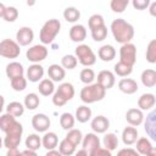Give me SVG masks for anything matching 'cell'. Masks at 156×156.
<instances>
[{
    "mask_svg": "<svg viewBox=\"0 0 156 156\" xmlns=\"http://www.w3.org/2000/svg\"><path fill=\"white\" fill-rule=\"evenodd\" d=\"M111 32L117 43L127 44L130 43V40L134 37V28L133 26L127 22L123 18H116L111 23Z\"/></svg>",
    "mask_w": 156,
    "mask_h": 156,
    "instance_id": "6da1fadb",
    "label": "cell"
},
{
    "mask_svg": "<svg viewBox=\"0 0 156 156\" xmlns=\"http://www.w3.org/2000/svg\"><path fill=\"white\" fill-rule=\"evenodd\" d=\"M106 95V89L102 88L99 83H93L85 85L80 90V100L84 104H94L96 101H101Z\"/></svg>",
    "mask_w": 156,
    "mask_h": 156,
    "instance_id": "7a4b0ae2",
    "label": "cell"
},
{
    "mask_svg": "<svg viewBox=\"0 0 156 156\" xmlns=\"http://www.w3.org/2000/svg\"><path fill=\"white\" fill-rule=\"evenodd\" d=\"M60 29H61V23L58 20H56V18L48 20L43 24V27L40 29V34H39V39L43 43V45L51 44L54 41V39L56 38V35L60 33Z\"/></svg>",
    "mask_w": 156,
    "mask_h": 156,
    "instance_id": "3957f363",
    "label": "cell"
},
{
    "mask_svg": "<svg viewBox=\"0 0 156 156\" xmlns=\"http://www.w3.org/2000/svg\"><path fill=\"white\" fill-rule=\"evenodd\" d=\"M74 96V88L71 83L66 82L58 85V88L55 90L54 95H52V104L57 107L66 105L69 100H72V98Z\"/></svg>",
    "mask_w": 156,
    "mask_h": 156,
    "instance_id": "277c9868",
    "label": "cell"
},
{
    "mask_svg": "<svg viewBox=\"0 0 156 156\" xmlns=\"http://www.w3.org/2000/svg\"><path fill=\"white\" fill-rule=\"evenodd\" d=\"M22 133H23V127L20 122H17L7 133H5L4 136V146L10 150V149H17V146L21 143L22 139Z\"/></svg>",
    "mask_w": 156,
    "mask_h": 156,
    "instance_id": "5b68a950",
    "label": "cell"
},
{
    "mask_svg": "<svg viewBox=\"0 0 156 156\" xmlns=\"http://www.w3.org/2000/svg\"><path fill=\"white\" fill-rule=\"evenodd\" d=\"M76 57L78 58L79 63L85 67H90L96 62V56L94 51L87 44H80L76 48Z\"/></svg>",
    "mask_w": 156,
    "mask_h": 156,
    "instance_id": "8992f818",
    "label": "cell"
},
{
    "mask_svg": "<svg viewBox=\"0 0 156 156\" xmlns=\"http://www.w3.org/2000/svg\"><path fill=\"white\" fill-rule=\"evenodd\" d=\"M21 54V49L17 41L12 39H2L0 41V55L5 58H16Z\"/></svg>",
    "mask_w": 156,
    "mask_h": 156,
    "instance_id": "52a82bcc",
    "label": "cell"
},
{
    "mask_svg": "<svg viewBox=\"0 0 156 156\" xmlns=\"http://www.w3.org/2000/svg\"><path fill=\"white\" fill-rule=\"evenodd\" d=\"M119 61L129 65V66H134L136 62V48L134 44L132 43H127L123 44L119 49Z\"/></svg>",
    "mask_w": 156,
    "mask_h": 156,
    "instance_id": "ba28073f",
    "label": "cell"
},
{
    "mask_svg": "<svg viewBox=\"0 0 156 156\" xmlns=\"http://www.w3.org/2000/svg\"><path fill=\"white\" fill-rule=\"evenodd\" d=\"M48 49L45 45L43 44H37V45H33L30 46L27 52H26V56H27V60L33 62V63H39L41 61H44L48 56Z\"/></svg>",
    "mask_w": 156,
    "mask_h": 156,
    "instance_id": "9c48e42d",
    "label": "cell"
},
{
    "mask_svg": "<svg viewBox=\"0 0 156 156\" xmlns=\"http://www.w3.org/2000/svg\"><path fill=\"white\" fill-rule=\"evenodd\" d=\"M51 122L45 113H35L32 117V127L39 133H46Z\"/></svg>",
    "mask_w": 156,
    "mask_h": 156,
    "instance_id": "30bf717a",
    "label": "cell"
},
{
    "mask_svg": "<svg viewBox=\"0 0 156 156\" xmlns=\"http://www.w3.org/2000/svg\"><path fill=\"white\" fill-rule=\"evenodd\" d=\"M144 129L147 134V136L156 141V108H154L151 112L147 113L144 121Z\"/></svg>",
    "mask_w": 156,
    "mask_h": 156,
    "instance_id": "8fae6325",
    "label": "cell"
},
{
    "mask_svg": "<svg viewBox=\"0 0 156 156\" xmlns=\"http://www.w3.org/2000/svg\"><path fill=\"white\" fill-rule=\"evenodd\" d=\"M34 39V32L30 27H21L16 33V41L20 46L29 45Z\"/></svg>",
    "mask_w": 156,
    "mask_h": 156,
    "instance_id": "7c38bea8",
    "label": "cell"
},
{
    "mask_svg": "<svg viewBox=\"0 0 156 156\" xmlns=\"http://www.w3.org/2000/svg\"><path fill=\"white\" fill-rule=\"evenodd\" d=\"M82 146H83L84 150L88 151V154H90V152L98 150L99 147H101L100 146V139H99L98 134H95V133L85 134L84 138H83V141H82Z\"/></svg>",
    "mask_w": 156,
    "mask_h": 156,
    "instance_id": "4fadbf2b",
    "label": "cell"
},
{
    "mask_svg": "<svg viewBox=\"0 0 156 156\" xmlns=\"http://www.w3.org/2000/svg\"><path fill=\"white\" fill-rule=\"evenodd\" d=\"M90 127H91V129L94 130L95 134H101V133H105L110 128V121L105 116L99 115V116H96L91 119Z\"/></svg>",
    "mask_w": 156,
    "mask_h": 156,
    "instance_id": "5bb4252c",
    "label": "cell"
},
{
    "mask_svg": "<svg viewBox=\"0 0 156 156\" xmlns=\"http://www.w3.org/2000/svg\"><path fill=\"white\" fill-rule=\"evenodd\" d=\"M98 82L96 83H99L102 88H105L106 90L107 89H111L113 85H115V82H116V79H115V74L111 72V71H108V69H104V71H100L99 73H98Z\"/></svg>",
    "mask_w": 156,
    "mask_h": 156,
    "instance_id": "9a60e30c",
    "label": "cell"
},
{
    "mask_svg": "<svg viewBox=\"0 0 156 156\" xmlns=\"http://www.w3.org/2000/svg\"><path fill=\"white\" fill-rule=\"evenodd\" d=\"M144 113L140 108H135V107H132L129 108L127 112H126V119L127 122L133 126V127H138L140 126L143 122H144Z\"/></svg>",
    "mask_w": 156,
    "mask_h": 156,
    "instance_id": "2e32d148",
    "label": "cell"
},
{
    "mask_svg": "<svg viewBox=\"0 0 156 156\" xmlns=\"http://www.w3.org/2000/svg\"><path fill=\"white\" fill-rule=\"evenodd\" d=\"M43 76H44V67L39 63H33L27 69V79L29 82L35 83L43 80Z\"/></svg>",
    "mask_w": 156,
    "mask_h": 156,
    "instance_id": "e0dca14e",
    "label": "cell"
},
{
    "mask_svg": "<svg viewBox=\"0 0 156 156\" xmlns=\"http://www.w3.org/2000/svg\"><path fill=\"white\" fill-rule=\"evenodd\" d=\"M118 89L122 93L127 94V95H132V94L136 93L139 88H138V83L134 79H132V78H123V79H121L118 82Z\"/></svg>",
    "mask_w": 156,
    "mask_h": 156,
    "instance_id": "ac0fdd59",
    "label": "cell"
},
{
    "mask_svg": "<svg viewBox=\"0 0 156 156\" xmlns=\"http://www.w3.org/2000/svg\"><path fill=\"white\" fill-rule=\"evenodd\" d=\"M0 17L6 22H15L18 17V10L13 6H5L0 2Z\"/></svg>",
    "mask_w": 156,
    "mask_h": 156,
    "instance_id": "d6986e66",
    "label": "cell"
},
{
    "mask_svg": "<svg viewBox=\"0 0 156 156\" xmlns=\"http://www.w3.org/2000/svg\"><path fill=\"white\" fill-rule=\"evenodd\" d=\"M87 38V29L83 24H74L69 29V39L74 43H82Z\"/></svg>",
    "mask_w": 156,
    "mask_h": 156,
    "instance_id": "ffe728a7",
    "label": "cell"
},
{
    "mask_svg": "<svg viewBox=\"0 0 156 156\" xmlns=\"http://www.w3.org/2000/svg\"><path fill=\"white\" fill-rule=\"evenodd\" d=\"M48 76L52 82H62L65 76H66V71L62 66L60 65H50L48 68Z\"/></svg>",
    "mask_w": 156,
    "mask_h": 156,
    "instance_id": "44dd1931",
    "label": "cell"
},
{
    "mask_svg": "<svg viewBox=\"0 0 156 156\" xmlns=\"http://www.w3.org/2000/svg\"><path fill=\"white\" fill-rule=\"evenodd\" d=\"M23 73H24V69H23L22 63L16 62V61L7 63V66H6V76L9 77L10 80H12V79H15L17 77H22Z\"/></svg>",
    "mask_w": 156,
    "mask_h": 156,
    "instance_id": "7402d4cb",
    "label": "cell"
},
{
    "mask_svg": "<svg viewBox=\"0 0 156 156\" xmlns=\"http://www.w3.org/2000/svg\"><path fill=\"white\" fill-rule=\"evenodd\" d=\"M156 104V96L151 93H145L143 95H140V98L138 99V107L144 111V110H150L155 106Z\"/></svg>",
    "mask_w": 156,
    "mask_h": 156,
    "instance_id": "603a6c76",
    "label": "cell"
},
{
    "mask_svg": "<svg viewBox=\"0 0 156 156\" xmlns=\"http://www.w3.org/2000/svg\"><path fill=\"white\" fill-rule=\"evenodd\" d=\"M136 139H138V130L135 127L129 126L123 129L122 141L124 143V145H133L134 143H136Z\"/></svg>",
    "mask_w": 156,
    "mask_h": 156,
    "instance_id": "cb8c5ba5",
    "label": "cell"
},
{
    "mask_svg": "<svg viewBox=\"0 0 156 156\" xmlns=\"http://www.w3.org/2000/svg\"><path fill=\"white\" fill-rule=\"evenodd\" d=\"M41 143H43V147H45L48 151L49 150H55L56 146L58 145V138H57L56 133L46 132L41 138Z\"/></svg>",
    "mask_w": 156,
    "mask_h": 156,
    "instance_id": "d4e9b609",
    "label": "cell"
},
{
    "mask_svg": "<svg viewBox=\"0 0 156 156\" xmlns=\"http://www.w3.org/2000/svg\"><path fill=\"white\" fill-rule=\"evenodd\" d=\"M98 55H99V57H100L104 62H110V61H112V60L115 58V56H116V49H115L112 45L106 44V45H102V46L99 49Z\"/></svg>",
    "mask_w": 156,
    "mask_h": 156,
    "instance_id": "484cf974",
    "label": "cell"
},
{
    "mask_svg": "<svg viewBox=\"0 0 156 156\" xmlns=\"http://www.w3.org/2000/svg\"><path fill=\"white\" fill-rule=\"evenodd\" d=\"M140 79H141V83L144 87L146 88H152L156 85V71L155 69H151V68H147L145 71H143L141 76H140Z\"/></svg>",
    "mask_w": 156,
    "mask_h": 156,
    "instance_id": "4316f807",
    "label": "cell"
},
{
    "mask_svg": "<svg viewBox=\"0 0 156 156\" xmlns=\"http://www.w3.org/2000/svg\"><path fill=\"white\" fill-rule=\"evenodd\" d=\"M38 90L43 96H49V95L54 94L55 93L54 82L50 78H44L43 80H40L39 85H38Z\"/></svg>",
    "mask_w": 156,
    "mask_h": 156,
    "instance_id": "83f0119b",
    "label": "cell"
},
{
    "mask_svg": "<svg viewBox=\"0 0 156 156\" xmlns=\"http://www.w3.org/2000/svg\"><path fill=\"white\" fill-rule=\"evenodd\" d=\"M16 123H17L16 117L12 116V115H10V113H7V112L4 113V115H1V117H0V129L4 133H7Z\"/></svg>",
    "mask_w": 156,
    "mask_h": 156,
    "instance_id": "f1b7e54d",
    "label": "cell"
},
{
    "mask_svg": "<svg viewBox=\"0 0 156 156\" xmlns=\"http://www.w3.org/2000/svg\"><path fill=\"white\" fill-rule=\"evenodd\" d=\"M76 119L80 123H85L91 118V110L87 105H82L76 110Z\"/></svg>",
    "mask_w": 156,
    "mask_h": 156,
    "instance_id": "f546056e",
    "label": "cell"
},
{
    "mask_svg": "<svg viewBox=\"0 0 156 156\" xmlns=\"http://www.w3.org/2000/svg\"><path fill=\"white\" fill-rule=\"evenodd\" d=\"M43 146V143H41V138L33 133V134H29L26 139V147L28 150H33V151H37L39 147Z\"/></svg>",
    "mask_w": 156,
    "mask_h": 156,
    "instance_id": "4dcf8cb0",
    "label": "cell"
},
{
    "mask_svg": "<svg viewBox=\"0 0 156 156\" xmlns=\"http://www.w3.org/2000/svg\"><path fill=\"white\" fill-rule=\"evenodd\" d=\"M74 121H76V117L69 113V112H63L60 117V126L65 129V130H71L73 129L74 127Z\"/></svg>",
    "mask_w": 156,
    "mask_h": 156,
    "instance_id": "1f68e13d",
    "label": "cell"
},
{
    "mask_svg": "<svg viewBox=\"0 0 156 156\" xmlns=\"http://www.w3.org/2000/svg\"><path fill=\"white\" fill-rule=\"evenodd\" d=\"M58 151L63 155V156H71L76 152V145L72 144L68 139H62L58 144Z\"/></svg>",
    "mask_w": 156,
    "mask_h": 156,
    "instance_id": "d6a6232c",
    "label": "cell"
},
{
    "mask_svg": "<svg viewBox=\"0 0 156 156\" xmlns=\"http://www.w3.org/2000/svg\"><path fill=\"white\" fill-rule=\"evenodd\" d=\"M40 104V99L38 96V94L35 93H29L24 96V101H23V105L28 110H35Z\"/></svg>",
    "mask_w": 156,
    "mask_h": 156,
    "instance_id": "836d02e7",
    "label": "cell"
},
{
    "mask_svg": "<svg viewBox=\"0 0 156 156\" xmlns=\"http://www.w3.org/2000/svg\"><path fill=\"white\" fill-rule=\"evenodd\" d=\"M102 143H104L105 149H107V150H110V151H113V150H116L117 146H118V138L116 136L115 133H107V134L104 135Z\"/></svg>",
    "mask_w": 156,
    "mask_h": 156,
    "instance_id": "e575fe53",
    "label": "cell"
},
{
    "mask_svg": "<svg viewBox=\"0 0 156 156\" xmlns=\"http://www.w3.org/2000/svg\"><path fill=\"white\" fill-rule=\"evenodd\" d=\"M24 108L26 107H24L23 104L18 102V101H12V102H10L7 105L6 111H7V113H10V115H12L15 117H20V116H22L24 113Z\"/></svg>",
    "mask_w": 156,
    "mask_h": 156,
    "instance_id": "d590c367",
    "label": "cell"
},
{
    "mask_svg": "<svg viewBox=\"0 0 156 156\" xmlns=\"http://www.w3.org/2000/svg\"><path fill=\"white\" fill-rule=\"evenodd\" d=\"M80 17V12L78 9L73 7V6H69V7H66L65 11H63V18L69 22V23H74L79 20Z\"/></svg>",
    "mask_w": 156,
    "mask_h": 156,
    "instance_id": "8d00e7d4",
    "label": "cell"
},
{
    "mask_svg": "<svg viewBox=\"0 0 156 156\" xmlns=\"http://www.w3.org/2000/svg\"><path fill=\"white\" fill-rule=\"evenodd\" d=\"M151 147H152V145L147 138L143 136L136 140V151L140 155H147V152L151 150Z\"/></svg>",
    "mask_w": 156,
    "mask_h": 156,
    "instance_id": "74e56055",
    "label": "cell"
},
{
    "mask_svg": "<svg viewBox=\"0 0 156 156\" xmlns=\"http://www.w3.org/2000/svg\"><path fill=\"white\" fill-rule=\"evenodd\" d=\"M113 71H115V73H116L117 76H119V77H127V76H129V74L133 72V67L119 61V62H117V63L115 65Z\"/></svg>",
    "mask_w": 156,
    "mask_h": 156,
    "instance_id": "f35d334b",
    "label": "cell"
},
{
    "mask_svg": "<svg viewBox=\"0 0 156 156\" xmlns=\"http://www.w3.org/2000/svg\"><path fill=\"white\" fill-rule=\"evenodd\" d=\"M66 139H68L72 144H74L76 146L77 145H79L82 141H83V134H82V132L79 130V129H76V128H73V129H71V130H68L67 132V134H66V136H65Z\"/></svg>",
    "mask_w": 156,
    "mask_h": 156,
    "instance_id": "ab89813d",
    "label": "cell"
},
{
    "mask_svg": "<svg viewBox=\"0 0 156 156\" xmlns=\"http://www.w3.org/2000/svg\"><path fill=\"white\" fill-rule=\"evenodd\" d=\"M146 61L149 63H156V39L149 41L146 48Z\"/></svg>",
    "mask_w": 156,
    "mask_h": 156,
    "instance_id": "60d3db41",
    "label": "cell"
},
{
    "mask_svg": "<svg viewBox=\"0 0 156 156\" xmlns=\"http://www.w3.org/2000/svg\"><path fill=\"white\" fill-rule=\"evenodd\" d=\"M79 78H80V80H82L84 84L89 85V84H93V82H94V79H95L96 77H95V72H94L91 68H84V69L80 71Z\"/></svg>",
    "mask_w": 156,
    "mask_h": 156,
    "instance_id": "b9f144b4",
    "label": "cell"
},
{
    "mask_svg": "<svg viewBox=\"0 0 156 156\" xmlns=\"http://www.w3.org/2000/svg\"><path fill=\"white\" fill-rule=\"evenodd\" d=\"M90 32H91V38L95 41H102L107 37V27L105 24L101 26V27H98V28H95V29H93Z\"/></svg>",
    "mask_w": 156,
    "mask_h": 156,
    "instance_id": "7bdbcfd3",
    "label": "cell"
},
{
    "mask_svg": "<svg viewBox=\"0 0 156 156\" xmlns=\"http://www.w3.org/2000/svg\"><path fill=\"white\" fill-rule=\"evenodd\" d=\"M78 63V58L74 56V55H65L62 58H61V66L66 69H73L76 68Z\"/></svg>",
    "mask_w": 156,
    "mask_h": 156,
    "instance_id": "ee69618b",
    "label": "cell"
},
{
    "mask_svg": "<svg viewBox=\"0 0 156 156\" xmlns=\"http://www.w3.org/2000/svg\"><path fill=\"white\" fill-rule=\"evenodd\" d=\"M128 5H129V0H112L110 2L111 10L116 13H122Z\"/></svg>",
    "mask_w": 156,
    "mask_h": 156,
    "instance_id": "f6af8a7d",
    "label": "cell"
},
{
    "mask_svg": "<svg viewBox=\"0 0 156 156\" xmlns=\"http://www.w3.org/2000/svg\"><path fill=\"white\" fill-rule=\"evenodd\" d=\"M88 24H89V29H90V30H93V29H95V28H98V27H101V26L105 24L104 17H102L101 15H99V13L91 15V16L89 17Z\"/></svg>",
    "mask_w": 156,
    "mask_h": 156,
    "instance_id": "bcb514c9",
    "label": "cell"
},
{
    "mask_svg": "<svg viewBox=\"0 0 156 156\" xmlns=\"http://www.w3.org/2000/svg\"><path fill=\"white\" fill-rule=\"evenodd\" d=\"M10 83H11V87L15 91H22L27 88V79L24 78V76L17 77V78L10 80Z\"/></svg>",
    "mask_w": 156,
    "mask_h": 156,
    "instance_id": "7dc6e473",
    "label": "cell"
},
{
    "mask_svg": "<svg viewBox=\"0 0 156 156\" xmlns=\"http://www.w3.org/2000/svg\"><path fill=\"white\" fill-rule=\"evenodd\" d=\"M150 0H133L132 1V5L134 9L139 10V11H143L145 9H147L150 6Z\"/></svg>",
    "mask_w": 156,
    "mask_h": 156,
    "instance_id": "c3c4849f",
    "label": "cell"
},
{
    "mask_svg": "<svg viewBox=\"0 0 156 156\" xmlns=\"http://www.w3.org/2000/svg\"><path fill=\"white\" fill-rule=\"evenodd\" d=\"M117 156H140V154L132 147H124L117 152Z\"/></svg>",
    "mask_w": 156,
    "mask_h": 156,
    "instance_id": "681fc988",
    "label": "cell"
},
{
    "mask_svg": "<svg viewBox=\"0 0 156 156\" xmlns=\"http://www.w3.org/2000/svg\"><path fill=\"white\" fill-rule=\"evenodd\" d=\"M88 155L89 156H112L111 151L105 149V147H99L98 150H95V151H93V152H90Z\"/></svg>",
    "mask_w": 156,
    "mask_h": 156,
    "instance_id": "f907efd6",
    "label": "cell"
},
{
    "mask_svg": "<svg viewBox=\"0 0 156 156\" xmlns=\"http://www.w3.org/2000/svg\"><path fill=\"white\" fill-rule=\"evenodd\" d=\"M6 156H24V154H23V151H18L17 149H10V150H7Z\"/></svg>",
    "mask_w": 156,
    "mask_h": 156,
    "instance_id": "816d5d0a",
    "label": "cell"
},
{
    "mask_svg": "<svg viewBox=\"0 0 156 156\" xmlns=\"http://www.w3.org/2000/svg\"><path fill=\"white\" fill-rule=\"evenodd\" d=\"M149 12H150V15H151L152 17H156V1H154V2L150 4V6H149Z\"/></svg>",
    "mask_w": 156,
    "mask_h": 156,
    "instance_id": "f5cc1de1",
    "label": "cell"
},
{
    "mask_svg": "<svg viewBox=\"0 0 156 156\" xmlns=\"http://www.w3.org/2000/svg\"><path fill=\"white\" fill-rule=\"evenodd\" d=\"M45 156H63L58 150H49L46 154H45Z\"/></svg>",
    "mask_w": 156,
    "mask_h": 156,
    "instance_id": "db71d44e",
    "label": "cell"
},
{
    "mask_svg": "<svg viewBox=\"0 0 156 156\" xmlns=\"http://www.w3.org/2000/svg\"><path fill=\"white\" fill-rule=\"evenodd\" d=\"M23 154H24V156H38L35 151H33V150H28V149L23 150Z\"/></svg>",
    "mask_w": 156,
    "mask_h": 156,
    "instance_id": "11a10c76",
    "label": "cell"
},
{
    "mask_svg": "<svg viewBox=\"0 0 156 156\" xmlns=\"http://www.w3.org/2000/svg\"><path fill=\"white\" fill-rule=\"evenodd\" d=\"M74 156H89V155H88V151H87V150L82 149V150H78V151L74 154Z\"/></svg>",
    "mask_w": 156,
    "mask_h": 156,
    "instance_id": "9f6ffc18",
    "label": "cell"
},
{
    "mask_svg": "<svg viewBox=\"0 0 156 156\" xmlns=\"http://www.w3.org/2000/svg\"><path fill=\"white\" fill-rule=\"evenodd\" d=\"M146 156H156V147H154V146H152V147H151V150L147 152V155H146Z\"/></svg>",
    "mask_w": 156,
    "mask_h": 156,
    "instance_id": "6f0895ef",
    "label": "cell"
}]
</instances>
